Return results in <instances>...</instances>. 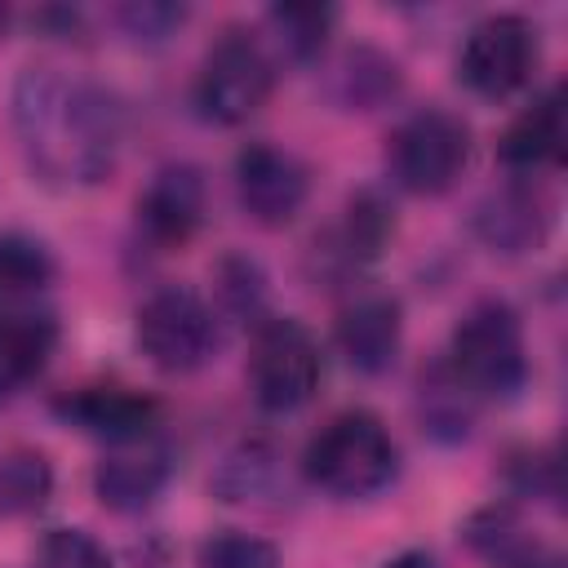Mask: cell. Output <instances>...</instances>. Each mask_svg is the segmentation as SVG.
<instances>
[{
  "mask_svg": "<svg viewBox=\"0 0 568 568\" xmlns=\"http://www.w3.org/2000/svg\"><path fill=\"white\" fill-rule=\"evenodd\" d=\"M13 133L27 169L58 191L102 186L124 146V106L111 89L62 67H27L13 80Z\"/></svg>",
  "mask_w": 568,
  "mask_h": 568,
  "instance_id": "1",
  "label": "cell"
},
{
  "mask_svg": "<svg viewBox=\"0 0 568 568\" xmlns=\"http://www.w3.org/2000/svg\"><path fill=\"white\" fill-rule=\"evenodd\" d=\"M302 475L311 488H320L328 497L359 501V497L382 493L399 475V448L377 413L342 408L306 439Z\"/></svg>",
  "mask_w": 568,
  "mask_h": 568,
  "instance_id": "2",
  "label": "cell"
},
{
  "mask_svg": "<svg viewBox=\"0 0 568 568\" xmlns=\"http://www.w3.org/2000/svg\"><path fill=\"white\" fill-rule=\"evenodd\" d=\"M448 377L479 399H515L528 382V342L524 320L501 297H479L448 337V355L439 359Z\"/></svg>",
  "mask_w": 568,
  "mask_h": 568,
  "instance_id": "3",
  "label": "cell"
},
{
  "mask_svg": "<svg viewBox=\"0 0 568 568\" xmlns=\"http://www.w3.org/2000/svg\"><path fill=\"white\" fill-rule=\"evenodd\" d=\"M275 89V58L248 27H226L200 58L195 106L209 124L235 129L253 120Z\"/></svg>",
  "mask_w": 568,
  "mask_h": 568,
  "instance_id": "4",
  "label": "cell"
},
{
  "mask_svg": "<svg viewBox=\"0 0 568 568\" xmlns=\"http://www.w3.org/2000/svg\"><path fill=\"white\" fill-rule=\"evenodd\" d=\"M133 342L146 355L151 368L169 377L200 373L217 355V311L186 284H164L155 288L133 320Z\"/></svg>",
  "mask_w": 568,
  "mask_h": 568,
  "instance_id": "5",
  "label": "cell"
},
{
  "mask_svg": "<svg viewBox=\"0 0 568 568\" xmlns=\"http://www.w3.org/2000/svg\"><path fill=\"white\" fill-rule=\"evenodd\" d=\"M324 377L320 342L293 315H266L248 342V390L262 413H297L315 399Z\"/></svg>",
  "mask_w": 568,
  "mask_h": 568,
  "instance_id": "6",
  "label": "cell"
},
{
  "mask_svg": "<svg viewBox=\"0 0 568 568\" xmlns=\"http://www.w3.org/2000/svg\"><path fill=\"white\" fill-rule=\"evenodd\" d=\"M470 146V124L462 115L444 106H422L395 124L386 142V169L413 195H444L462 182Z\"/></svg>",
  "mask_w": 568,
  "mask_h": 568,
  "instance_id": "7",
  "label": "cell"
},
{
  "mask_svg": "<svg viewBox=\"0 0 568 568\" xmlns=\"http://www.w3.org/2000/svg\"><path fill=\"white\" fill-rule=\"evenodd\" d=\"M541 62V31L524 13H488L479 18L457 53V75L470 93L488 102H506L519 93Z\"/></svg>",
  "mask_w": 568,
  "mask_h": 568,
  "instance_id": "8",
  "label": "cell"
},
{
  "mask_svg": "<svg viewBox=\"0 0 568 568\" xmlns=\"http://www.w3.org/2000/svg\"><path fill=\"white\" fill-rule=\"evenodd\" d=\"M555 231V195L537 178H506L470 204V235L501 257L537 253Z\"/></svg>",
  "mask_w": 568,
  "mask_h": 568,
  "instance_id": "9",
  "label": "cell"
},
{
  "mask_svg": "<svg viewBox=\"0 0 568 568\" xmlns=\"http://www.w3.org/2000/svg\"><path fill=\"white\" fill-rule=\"evenodd\" d=\"M235 200L257 226H288L311 200V169L280 142H244L235 151Z\"/></svg>",
  "mask_w": 568,
  "mask_h": 568,
  "instance_id": "10",
  "label": "cell"
},
{
  "mask_svg": "<svg viewBox=\"0 0 568 568\" xmlns=\"http://www.w3.org/2000/svg\"><path fill=\"white\" fill-rule=\"evenodd\" d=\"M53 413L84 430V435H98L106 444H138V439H151L155 426H160V404L133 386H120V382H84L75 390H62L53 399Z\"/></svg>",
  "mask_w": 568,
  "mask_h": 568,
  "instance_id": "11",
  "label": "cell"
},
{
  "mask_svg": "<svg viewBox=\"0 0 568 568\" xmlns=\"http://www.w3.org/2000/svg\"><path fill=\"white\" fill-rule=\"evenodd\" d=\"M204 173L186 160H169L151 173V182L138 195V231L155 248H186L204 222Z\"/></svg>",
  "mask_w": 568,
  "mask_h": 568,
  "instance_id": "12",
  "label": "cell"
},
{
  "mask_svg": "<svg viewBox=\"0 0 568 568\" xmlns=\"http://www.w3.org/2000/svg\"><path fill=\"white\" fill-rule=\"evenodd\" d=\"M568 151V93L564 84L541 89L497 138V160L515 178H537L541 169H555Z\"/></svg>",
  "mask_w": 568,
  "mask_h": 568,
  "instance_id": "13",
  "label": "cell"
},
{
  "mask_svg": "<svg viewBox=\"0 0 568 568\" xmlns=\"http://www.w3.org/2000/svg\"><path fill=\"white\" fill-rule=\"evenodd\" d=\"M333 342L342 351V359L364 373V377H382L399 346H404V311L390 293H359L355 302H346L337 311L333 324Z\"/></svg>",
  "mask_w": 568,
  "mask_h": 568,
  "instance_id": "14",
  "label": "cell"
},
{
  "mask_svg": "<svg viewBox=\"0 0 568 568\" xmlns=\"http://www.w3.org/2000/svg\"><path fill=\"white\" fill-rule=\"evenodd\" d=\"M173 475V453L164 444L138 439V444H111V453L93 466V497L115 515L146 510Z\"/></svg>",
  "mask_w": 568,
  "mask_h": 568,
  "instance_id": "15",
  "label": "cell"
},
{
  "mask_svg": "<svg viewBox=\"0 0 568 568\" xmlns=\"http://www.w3.org/2000/svg\"><path fill=\"white\" fill-rule=\"evenodd\" d=\"M466 546L488 568H564V555L541 541L515 501H488L462 524Z\"/></svg>",
  "mask_w": 568,
  "mask_h": 568,
  "instance_id": "16",
  "label": "cell"
},
{
  "mask_svg": "<svg viewBox=\"0 0 568 568\" xmlns=\"http://www.w3.org/2000/svg\"><path fill=\"white\" fill-rule=\"evenodd\" d=\"M390 240H395V204L377 186H364L346 200L342 222L324 240V257L337 271H359V266L377 262L390 248Z\"/></svg>",
  "mask_w": 568,
  "mask_h": 568,
  "instance_id": "17",
  "label": "cell"
},
{
  "mask_svg": "<svg viewBox=\"0 0 568 568\" xmlns=\"http://www.w3.org/2000/svg\"><path fill=\"white\" fill-rule=\"evenodd\" d=\"M399 89H404L399 62L373 44L346 49L328 71V98L342 111H382L399 98Z\"/></svg>",
  "mask_w": 568,
  "mask_h": 568,
  "instance_id": "18",
  "label": "cell"
},
{
  "mask_svg": "<svg viewBox=\"0 0 568 568\" xmlns=\"http://www.w3.org/2000/svg\"><path fill=\"white\" fill-rule=\"evenodd\" d=\"M58 337H62V328L49 311L0 315V399L18 395L31 377H40V368L58 351Z\"/></svg>",
  "mask_w": 568,
  "mask_h": 568,
  "instance_id": "19",
  "label": "cell"
},
{
  "mask_svg": "<svg viewBox=\"0 0 568 568\" xmlns=\"http://www.w3.org/2000/svg\"><path fill=\"white\" fill-rule=\"evenodd\" d=\"M275 484H280V457L262 439H244L240 448H231L209 479V488L222 501H257V497H271Z\"/></svg>",
  "mask_w": 568,
  "mask_h": 568,
  "instance_id": "20",
  "label": "cell"
},
{
  "mask_svg": "<svg viewBox=\"0 0 568 568\" xmlns=\"http://www.w3.org/2000/svg\"><path fill=\"white\" fill-rule=\"evenodd\" d=\"M58 275V262L44 240L27 231H0V302H22L49 288Z\"/></svg>",
  "mask_w": 568,
  "mask_h": 568,
  "instance_id": "21",
  "label": "cell"
},
{
  "mask_svg": "<svg viewBox=\"0 0 568 568\" xmlns=\"http://www.w3.org/2000/svg\"><path fill=\"white\" fill-rule=\"evenodd\" d=\"M333 22H337L333 4H275V9H266V31L288 62H315L333 36Z\"/></svg>",
  "mask_w": 568,
  "mask_h": 568,
  "instance_id": "22",
  "label": "cell"
},
{
  "mask_svg": "<svg viewBox=\"0 0 568 568\" xmlns=\"http://www.w3.org/2000/svg\"><path fill=\"white\" fill-rule=\"evenodd\" d=\"M53 493V462L40 448H4L0 453V515H31Z\"/></svg>",
  "mask_w": 568,
  "mask_h": 568,
  "instance_id": "23",
  "label": "cell"
},
{
  "mask_svg": "<svg viewBox=\"0 0 568 568\" xmlns=\"http://www.w3.org/2000/svg\"><path fill=\"white\" fill-rule=\"evenodd\" d=\"M217 297H222V311L240 324H262L271 311H266V271L257 257L248 253H226L217 262Z\"/></svg>",
  "mask_w": 568,
  "mask_h": 568,
  "instance_id": "24",
  "label": "cell"
},
{
  "mask_svg": "<svg viewBox=\"0 0 568 568\" xmlns=\"http://www.w3.org/2000/svg\"><path fill=\"white\" fill-rule=\"evenodd\" d=\"M417 404H422V422H426L430 435H439V439H462V435L470 430V408H475V399L448 377L444 364H435L430 373H422Z\"/></svg>",
  "mask_w": 568,
  "mask_h": 568,
  "instance_id": "25",
  "label": "cell"
},
{
  "mask_svg": "<svg viewBox=\"0 0 568 568\" xmlns=\"http://www.w3.org/2000/svg\"><path fill=\"white\" fill-rule=\"evenodd\" d=\"M195 568H284V564L266 537L244 532V528H217L200 541Z\"/></svg>",
  "mask_w": 568,
  "mask_h": 568,
  "instance_id": "26",
  "label": "cell"
},
{
  "mask_svg": "<svg viewBox=\"0 0 568 568\" xmlns=\"http://www.w3.org/2000/svg\"><path fill=\"white\" fill-rule=\"evenodd\" d=\"M31 568H111V555L89 528H49L31 555Z\"/></svg>",
  "mask_w": 568,
  "mask_h": 568,
  "instance_id": "27",
  "label": "cell"
},
{
  "mask_svg": "<svg viewBox=\"0 0 568 568\" xmlns=\"http://www.w3.org/2000/svg\"><path fill=\"white\" fill-rule=\"evenodd\" d=\"M506 479L519 497H559V457L555 448H515L506 457Z\"/></svg>",
  "mask_w": 568,
  "mask_h": 568,
  "instance_id": "28",
  "label": "cell"
},
{
  "mask_svg": "<svg viewBox=\"0 0 568 568\" xmlns=\"http://www.w3.org/2000/svg\"><path fill=\"white\" fill-rule=\"evenodd\" d=\"M115 22L124 36H133L138 44H164L182 22H186V4H160V0H142V4H120Z\"/></svg>",
  "mask_w": 568,
  "mask_h": 568,
  "instance_id": "29",
  "label": "cell"
},
{
  "mask_svg": "<svg viewBox=\"0 0 568 568\" xmlns=\"http://www.w3.org/2000/svg\"><path fill=\"white\" fill-rule=\"evenodd\" d=\"M382 568H439V559L430 555V550H399V555H390V559H382Z\"/></svg>",
  "mask_w": 568,
  "mask_h": 568,
  "instance_id": "30",
  "label": "cell"
}]
</instances>
